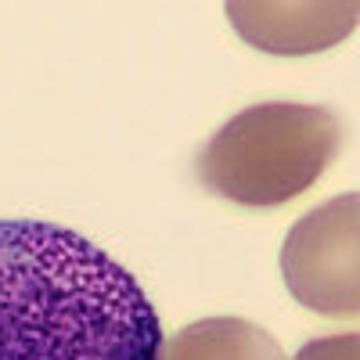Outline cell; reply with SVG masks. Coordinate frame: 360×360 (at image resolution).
Listing matches in <instances>:
<instances>
[{"label": "cell", "instance_id": "cell-3", "mask_svg": "<svg viewBox=\"0 0 360 360\" xmlns=\"http://www.w3.org/2000/svg\"><path fill=\"white\" fill-rule=\"evenodd\" d=\"M295 303L321 317L360 314V195H339L299 220L281 245Z\"/></svg>", "mask_w": 360, "mask_h": 360}, {"label": "cell", "instance_id": "cell-2", "mask_svg": "<svg viewBox=\"0 0 360 360\" xmlns=\"http://www.w3.org/2000/svg\"><path fill=\"white\" fill-rule=\"evenodd\" d=\"M342 148V123L321 105L263 101L231 115L198 155V180L217 198L274 209L310 191Z\"/></svg>", "mask_w": 360, "mask_h": 360}, {"label": "cell", "instance_id": "cell-1", "mask_svg": "<svg viewBox=\"0 0 360 360\" xmlns=\"http://www.w3.org/2000/svg\"><path fill=\"white\" fill-rule=\"evenodd\" d=\"M141 281L72 227L0 220V360H159Z\"/></svg>", "mask_w": 360, "mask_h": 360}, {"label": "cell", "instance_id": "cell-6", "mask_svg": "<svg viewBox=\"0 0 360 360\" xmlns=\"http://www.w3.org/2000/svg\"><path fill=\"white\" fill-rule=\"evenodd\" d=\"M295 360H360V335L346 332V335L314 339L295 353Z\"/></svg>", "mask_w": 360, "mask_h": 360}, {"label": "cell", "instance_id": "cell-5", "mask_svg": "<svg viewBox=\"0 0 360 360\" xmlns=\"http://www.w3.org/2000/svg\"><path fill=\"white\" fill-rule=\"evenodd\" d=\"M159 360H288L278 339L242 317H205L173 332Z\"/></svg>", "mask_w": 360, "mask_h": 360}, {"label": "cell", "instance_id": "cell-4", "mask_svg": "<svg viewBox=\"0 0 360 360\" xmlns=\"http://www.w3.org/2000/svg\"><path fill=\"white\" fill-rule=\"evenodd\" d=\"M227 18L266 54H317L342 44L360 18L356 0H231Z\"/></svg>", "mask_w": 360, "mask_h": 360}]
</instances>
